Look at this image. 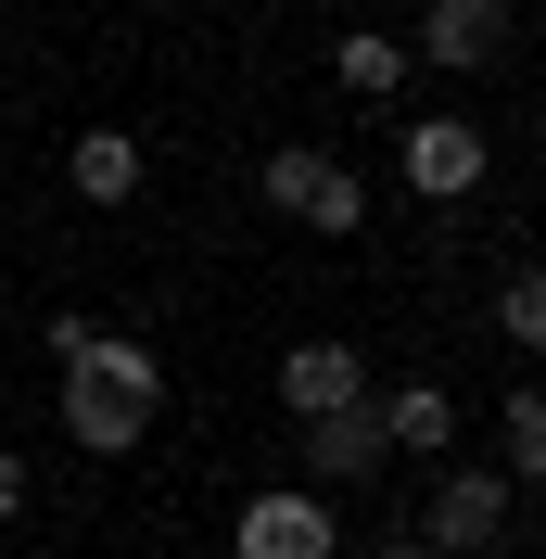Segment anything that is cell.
Instances as JSON below:
<instances>
[{
  "label": "cell",
  "mask_w": 546,
  "mask_h": 559,
  "mask_svg": "<svg viewBox=\"0 0 546 559\" xmlns=\"http://www.w3.org/2000/svg\"><path fill=\"white\" fill-rule=\"evenodd\" d=\"M254 191H268L280 216H306L318 242H356V229H369V178L343 166L331 140H280L268 166H254Z\"/></svg>",
  "instance_id": "6da1fadb"
},
{
  "label": "cell",
  "mask_w": 546,
  "mask_h": 559,
  "mask_svg": "<svg viewBox=\"0 0 546 559\" xmlns=\"http://www.w3.org/2000/svg\"><path fill=\"white\" fill-rule=\"evenodd\" d=\"M51 369H64V382H90V394H115V407H166V356L153 344H128V331H103V318H51Z\"/></svg>",
  "instance_id": "7a4b0ae2"
},
{
  "label": "cell",
  "mask_w": 546,
  "mask_h": 559,
  "mask_svg": "<svg viewBox=\"0 0 546 559\" xmlns=\"http://www.w3.org/2000/svg\"><path fill=\"white\" fill-rule=\"evenodd\" d=\"M229 559H343V509L318 484H268V496H241Z\"/></svg>",
  "instance_id": "3957f363"
},
{
  "label": "cell",
  "mask_w": 546,
  "mask_h": 559,
  "mask_svg": "<svg viewBox=\"0 0 546 559\" xmlns=\"http://www.w3.org/2000/svg\"><path fill=\"white\" fill-rule=\"evenodd\" d=\"M419 547H432V559H483V547H509V471L444 457V471H432V509H419Z\"/></svg>",
  "instance_id": "277c9868"
},
{
  "label": "cell",
  "mask_w": 546,
  "mask_h": 559,
  "mask_svg": "<svg viewBox=\"0 0 546 559\" xmlns=\"http://www.w3.org/2000/svg\"><path fill=\"white\" fill-rule=\"evenodd\" d=\"M407 204H471L483 178H496V140L471 128V115H407Z\"/></svg>",
  "instance_id": "5b68a950"
},
{
  "label": "cell",
  "mask_w": 546,
  "mask_h": 559,
  "mask_svg": "<svg viewBox=\"0 0 546 559\" xmlns=\"http://www.w3.org/2000/svg\"><path fill=\"white\" fill-rule=\"evenodd\" d=\"M509 0H432L419 13V38H407V64H432V76H496L509 64Z\"/></svg>",
  "instance_id": "8992f818"
},
{
  "label": "cell",
  "mask_w": 546,
  "mask_h": 559,
  "mask_svg": "<svg viewBox=\"0 0 546 559\" xmlns=\"http://www.w3.org/2000/svg\"><path fill=\"white\" fill-rule=\"evenodd\" d=\"M280 407H293V432L369 407V356H356V344H293V356H280Z\"/></svg>",
  "instance_id": "52a82bcc"
},
{
  "label": "cell",
  "mask_w": 546,
  "mask_h": 559,
  "mask_svg": "<svg viewBox=\"0 0 546 559\" xmlns=\"http://www.w3.org/2000/svg\"><path fill=\"white\" fill-rule=\"evenodd\" d=\"M140 178H153V153H140V140L128 128H76L64 140V191H76V204H140Z\"/></svg>",
  "instance_id": "ba28073f"
},
{
  "label": "cell",
  "mask_w": 546,
  "mask_h": 559,
  "mask_svg": "<svg viewBox=\"0 0 546 559\" xmlns=\"http://www.w3.org/2000/svg\"><path fill=\"white\" fill-rule=\"evenodd\" d=\"M381 457H394V445H381V419H369V407L306 419V484H318V496H356V484L381 471Z\"/></svg>",
  "instance_id": "9c48e42d"
},
{
  "label": "cell",
  "mask_w": 546,
  "mask_h": 559,
  "mask_svg": "<svg viewBox=\"0 0 546 559\" xmlns=\"http://www.w3.org/2000/svg\"><path fill=\"white\" fill-rule=\"evenodd\" d=\"M369 419H381V445H407V457H444V445H458V394H444V382L369 394Z\"/></svg>",
  "instance_id": "30bf717a"
},
{
  "label": "cell",
  "mask_w": 546,
  "mask_h": 559,
  "mask_svg": "<svg viewBox=\"0 0 546 559\" xmlns=\"http://www.w3.org/2000/svg\"><path fill=\"white\" fill-rule=\"evenodd\" d=\"M331 76L356 90V103H394V90H407V38L394 26H343L331 38Z\"/></svg>",
  "instance_id": "8fae6325"
},
{
  "label": "cell",
  "mask_w": 546,
  "mask_h": 559,
  "mask_svg": "<svg viewBox=\"0 0 546 559\" xmlns=\"http://www.w3.org/2000/svg\"><path fill=\"white\" fill-rule=\"evenodd\" d=\"M140 432H153L140 407H115V394L64 382V445H90V457H140Z\"/></svg>",
  "instance_id": "7c38bea8"
},
{
  "label": "cell",
  "mask_w": 546,
  "mask_h": 559,
  "mask_svg": "<svg viewBox=\"0 0 546 559\" xmlns=\"http://www.w3.org/2000/svg\"><path fill=\"white\" fill-rule=\"evenodd\" d=\"M496 344H509V356H546V267H509V280H496Z\"/></svg>",
  "instance_id": "4fadbf2b"
},
{
  "label": "cell",
  "mask_w": 546,
  "mask_h": 559,
  "mask_svg": "<svg viewBox=\"0 0 546 559\" xmlns=\"http://www.w3.org/2000/svg\"><path fill=\"white\" fill-rule=\"evenodd\" d=\"M496 432H509V484H546V382H509Z\"/></svg>",
  "instance_id": "5bb4252c"
},
{
  "label": "cell",
  "mask_w": 546,
  "mask_h": 559,
  "mask_svg": "<svg viewBox=\"0 0 546 559\" xmlns=\"http://www.w3.org/2000/svg\"><path fill=\"white\" fill-rule=\"evenodd\" d=\"M0 522H26V457L0 445Z\"/></svg>",
  "instance_id": "9a60e30c"
},
{
  "label": "cell",
  "mask_w": 546,
  "mask_h": 559,
  "mask_svg": "<svg viewBox=\"0 0 546 559\" xmlns=\"http://www.w3.org/2000/svg\"><path fill=\"white\" fill-rule=\"evenodd\" d=\"M369 559H432V547H419V534H381V547H369Z\"/></svg>",
  "instance_id": "2e32d148"
}]
</instances>
